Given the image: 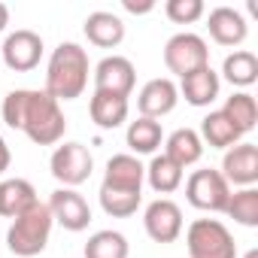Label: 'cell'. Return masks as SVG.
Masks as SVG:
<instances>
[{
  "instance_id": "23",
  "label": "cell",
  "mask_w": 258,
  "mask_h": 258,
  "mask_svg": "<svg viewBox=\"0 0 258 258\" xmlns=\"http://www.w3.org/2000/svg\"><path fill=\"white\" fill-rule=\"evenodd\" d=\"M82 255L85 258H127L131 255V246H127V237L121 231L106 228V231H97L88 237Z\"/></svg>"
},
{
  "instance_id": "21",
  "label": "cell",
  "mask_w": 258,
  "mask_h": 258,
  "mask_svg": "<svg viewBox=\"0 0 258 258\" xmlns=\"http://www.w3.org/2000/svg\"><path fill=\"white\" fill-rule=\"evenodd\" d=\"M124 140H127V149H131L134 155H155L158 146L164 143L161 121H155V118H143V115H140L137 121L127 124Z\"/></svg>"
},
{
  "instance_id": "1",
  "label": "cell",
  "mask_w": 258,
  "mask_h": 258,
  "mask_svg": "<svg viewBox=\"0 0 258 258\" xmlns=\"http://www.w3.org/2000/svg\"><path fill=\"white\" fill-rule=\"evenodd\" d=\"M4 121L13 131H25L31 143L37 146H55L61 143L64 131H67V118L64 109L55 97H49L46 91H34V88H16L4 97L0 106Z\"/></svg>"
},
{
  "instance_id": "18",
  "label": "cell",
  "mask_w": 258,
  "mask_h": 258,
  "mask_svg": "<svg viewBox=\"0 0 258 258\" xmlns=\"http://www.w3.org/2000/svg\"><path fill=\"white\" fill-rule=\"evenodd\" d=\"M85 37L100 49H115L124 40V22L106 10H97L85 19Z\"/></svg>"
},
{
  "instance_id": "10",
  "label": "cell",
  "mask_w": 258,
  "mask_h": 258,
  "mask_svg": "<svg viewBox=\"0 0 258 258\" xmlns=\"http://www.w3.org/2000/svg\"><path fill=\"white\" fill-rule=\"evenodd\" d=\"M228 185H243L252 188L258 182V146L255 143H237L231 149H225L222 158V170Z\"/></svg>"
},
{
  "instance_id": "8",
  "label": "cell",
  "mask_w": 258,
  "mask_h": 258,
  "mask_svg": "<svg viewBox=\"0 0 258 258\" xmlns=\"http://www.w3.org/2000/svg\"><path fill=\"white\" fill-rule=\"evenodd\" d=\"M134 82H137V70H134L131 58H124V55H106L94 67V91L131 97Z\"/></svg>"
},
{
  "instance_id": "11",
  "label": "cell",
  "mask_w": 258,
  "mask_h": 258,
  "mask_svg": "<svg viewBox=\"0 0 258 258\" xmlns=\"http://www.w3.org/2000/svg\"><path fill=\"white\" fill-rule=\"evenodd\" d=\"M49 210H52V219L61 228L73 231V234L85 231L88 222H91V207H88V201L76 188H58V191H52Z\"/></svg>"
},
{
  "instance_id": "22",
  "label": "cell",
  "mask_w": 258,
  "mask_h": 258,
  "mask_svg": "<svg viewBox=\"0 0 258 258\" xmlns=\"http://www.w3.org/2000/svg\"><path fill=\"white\" fill-rule=\"evenodd\" d=\"M164 146H167L164 155H167L173 164H179L182 170L191 167V164H198L201 155H204V143H201L198 131H191V127H179V131H173Z\"/></svg>"
},
{
  "instance_id": "32",
  "label": "cell",
  "mask_w": 258,
  "mask_h": 258,
  "mask_svg": "<svg viewBox=\"0 0 258 258\" xmlns=\"http://www.w3.org/2000/svg\"><path fill=\"white\" fill-rule=\"evenodd\" d=\"M7 25H10V7H7V4H0V34L7 31Z\"/></svg>"
},
{
  "instance_id": "13",
  "label": "cell",
  "mask_w": 258,
  "mask_h": 258,
  "mask_svg": "<svg viewBox=\"0 0 258 258\" xmlns=\"http://www.w3.org/2000/svg\"><path fill=\"white\" fill-rule=\"evenodd\" d=\"M176 100H179V88L173 79L167 76H158V79H149L140 94H137V106H140V115L143 118H161L167 112L176 109Z\"/></svg>"
},
{
  "instance_id": "31",
  "label": "cell",
  "mask_w": 258,
  "mask_h": 258,
  "mask_svg": "<svg viewBox=\"0 0 258 258\" xmlns=\"http://www.w3.org/2000/svg\"><path fill=\"white\" fill-rule=\"evenodd\" d=\"M10 164H13V152H10V146H7V140L0 137V176H4L7 170H10Z\"/></svg>"
},
{
  "instance_id": "19",
  "label": "cell",
  "mask_w": 258,
  "mask_h": 258,
  "mask_svg": "<svg viewBox=\"0 0 258 258\" xmlns=\"http://www.w3.org/2000/svg\"><path fill=\"white\" fill-rule=\"evenodd\" d=\"M37 188L28 179H4L0 182V216L7 219H19L25 210H31L37 204Z\"/></svg>"
},
{
  "instance_id": "6",
  "label": "cell",
  "mask_w": 258,
  "mask_h": 258,
  "mask_svg": "<svg viewBox=\"0 0 258 258\" xmlns=\"http://www.w3.org/2000/svg\"><path fill=\"white\" fill-rule=\"evenodd\" d=\"M49 170L61 182V188H76V185L88 182V176L94 170V158L82 143H61V146H55V152L49 158Z\"/></svg>"
},
{
  "instance_id": "2",
  "label": "cell",
  "mask_w": 258,
  "mask_h": 258,
  "mask_svg": "<svg viewBox=\"0 0 258 258\" xmlns=\"http://www.w3.org/2000/svg\"><path fill=\"white\" fill-rule=\"evenodd\" d=\"M88 85V52L79 43H61L46 67V94L61 100H76L82 97Z\"/></svg>"
},
{
  "instance_id": "9",
  "label": "cell",
  "mask_w": 258,
  "mask_h": 258,
  "mask_svg": "<svg viewBox=\"0 0 258 258\" xmlns=\"http://www.w3.org/2000/svg\"><path fill=\"white\" fill-rule=\"evenodd\" d=\"M0 58H4V64L16 73H28L40 64L43 58V37L22 28L16 34H10L4 40V46H0Z\"/></svg>"
},
{
  "instance_id": "30",
  "label": "cell",
  "mask_w": 258,
  "mask_h": 258,
  "mask_svg": "<svg viewBox=\"0 0 258 258\" xmlns=\"http://www.w3.org/2000/svg\"><path fill=\"white\" fill-rule=\"evenodd\" d=\"M121 7H124L127 13H134V16H143V13H152V10H155L152 0H121Z\"/></svg>"
},
{
  "instance_id": "33",
  "label": "cell",
  "mask_w": 258,
  "mask_h": 258,
  "mask_svg": "<svg viewBox=\"0 0 258 258\" xmlns=\"http://www.w3.org/2000/svg\"><path fill=\"white\" fill-rule=\"evenodd\" d=\"M243 258H258V249H249V252H246Z\"/></svg>"
},
{
  "instance_id": "14",
  "label": "cell",
  "mask_w": 258,
  "mask_h": 258,
  "mask_svg": "<svg viewBox=\"0 0 258 258\" xmlns=\"http://www.w3.org/2000/svg\"><path fill=\"white\" fill-rule=\"evenodd\" d=\"M143 179H146V167L140 164V158L131 152H121V155H112L106 161L100 185L118 188V191H143Z\"/></svg>"
},
{
  "instance_id": "12",
  "label": "cell",
  "mask_w": 258,
  "mask_h": 258,
  "mask_svg": "<svg viewBox=\"0 0 258 258\" xmlns=\"http://www.w3.org/2000/svg\"><path fill=\"white\" fill-rule=\"evenodd\" d=\"M143 225H146V234L155 243H173L182 234V210L170 198H158L146 207Z\"/></svg>"
},
{
  "instance_id": "20",
  "label": "cell",
  "mask_w": 258,
  "mask_h": 258,
  "mask_svg": "<svg viewBox=\"0 0 258 258\" xmlns=\"http://www.w3.org/2000/svg\"><path fill=\"white\" fill-rule=\"evenodd\" d=\"M201 143H207V146H213V149H231V146H237L240 143V131H237V124L222 112V109H216V112H210V115H204V121H201Z\"/></svg>"
},
{
  "instance_id": "17",
  "label": "cell",
  "mask_w": 258,
  "mask_h": 258,
  "mask_svg": "<svg viewBox=\"0 0 258 258\" xmlns=\"http://www.w3.org/2000/svg\"><path fill=\"white\" fill-rule=\"evenodd\" d=\"M88 112H91V121L103 131H112L121 121H127V97H118V94H103V91H94L91 100H88Z\"/></svg>"
},
{
  "instance_id": "3",
  "label": "cell",
  "mask_w": 258,
  "mask_h": 258,
  "mask_svg": "<svg viewBox=\"0 0 258 258\" xmlns=\"http://www.w3.org/2000/svg\"><path fill=\"white\" fill-rule=\"evenodd\" d=\"M52 210L49 204H34L31 210H25L19 219H13V228L7 234V246L13 255L19 258H34L40 255L46 246H49V237H52Z\"/></svg>"
},
{
  "instance_id": "28",
  "label": "cell",
  "mask_w": 258,
  "mask_h": 258,
  "mask_svg": "<svg viewBox=\"0 0 258 258\" xmlns=\"http://www.w3.org/2000/svg\"><path fill=\"white\" fill-rule=\"evenodd\" d=\"M143 201V191H118V188H103L100 185V207L112 219H127L134 216Z\"/></svg>"
},
{
  "instance_id": "25",
  "label": "cell",
  "mask_w": 258,
  "mask_h": 258,
  "mask_svg": "<svg viewBox=\"0 0 258 258\" xmlns=\"http://www.w3.org/2000/svg\"><path fill=\"white\" fill-rule=\"evenodd\" d=\"M146 179H149L152 191L170 195V191H176V188L182 185V167L173 164L167 155H155V158L149 161V167H146Z\"/></svg>"
},
{
  "instance_id": "26",
  "label": "cell",
  "mask_w": 258,
  "mask_h": 258,
  "mask_svg": "<svg viewBox=\"0 0 258 258\" xmlns=\"http://www.w3.org/2000/svg\"><path fill=\"white\" fill-rule=\"evenodd\" d=\"M222 112L237 124V131H240V134H249L252 127H255V121H258V103H255V97H252L249 91H237V94H231V97L225 100Z\"/></svg>"
},
{
  "instance_id": "29",
  "label": "cell",
  "mask_w": 258,
  "mask_h": 258,
  "mask_svg": "<svg viewBox=\"0 0 258 258\" xmlns=\"http://www.w3.org/2000/svg\"><path fill=\"white\" fill-rule=\"evenodd\" d=\"M164 13L176 25H195L204 16V0H167Z\"/></svg>"
},
{
  "instance_id": "27",
  "label": "cell",
  "mask_w": 258,
  "mask_h": 258,
  "mask_svg": "<svg viewBox=\"0 0 258 258\" xmlns=\"http://www.w3.org/2000/svg\"><path fill=\"white\" fill-rule=\"evenodd\" d=\"M225 213L243 225V228H255L258 225V188H240V191H231L228 204H225Z\"/></svg>"
},
{
  "instance_id": "16",
  "label": "cell",
  "mask_w": 258,
  "mask_h": 258,
  "mask_svg": "<svg viewBox=\"0 0 258 258\" xmlns=\"http://www.w3.org/2000/svg\"><path fill=\"white\" fill-rule=\"evenodd\" d=\"M219 88H222V79H219V73L210 64L195 70V73H188V76H182V82H179V94L191 106H210L219 97Z\"/></svg>"
},
{
  "instance_id": "7",
  "label": "cell",
  "mask_w": 258,
  "mask_h": 258,
  "mask_svg": "<svg viewBox=\"0 0 258 258\" xmlns=\"http://www.w3.org/2000/svg\"><path fill=\"white\" fill-rule=\"evenodd\" d=\"M185 198L195 210L204 213H225V204L231 198V185L225 182V176L213 167L195 170L185 182Z\"/></svg>"
},
{
  "instance_id": "24",
  "label": "cell",
  "mask_w": 258,
  "mask_h": 258,
  "mask_svg": "<svg viewBox=\"0 0 258 258\" xmlns=\"http://www.w3.org/2000/svg\"><path fill=\"white\" fill-rule=\"evenodd\" d=\"M222 76H225L231 85H237V88H249V85L258 79V58H255L252 52H246V49L231 52V55L225 58V64H222Z\"/></svg>"
},
{
  "instance_id": "4",
  "label": "cell",
  "mask_w": 258,
  "mask_h": 258,
  "mask_svg": "<svg viewBox=\"0 0 258 258\" xmlns=\"http://www.w3.org/2000/svg\"><path fill=\"white\" fill-rule=\"evenodd\" d=\"M188 258H237L234 234L219 219H195L185 231Z\"/></svg>"
},
{
  "instance_id": "15",
  "label": "cell",
  "mask_w": 258,
  "mask_h": 258,
  "mask_svg": "<svg viewBox=\"0 0 258 258\" xmlns=\"http://www.w3.org/2000/svg\"><path fill=\"white\" fill-rule=\"evenodd\" d=\"M207 28H210V37L219 46H240L249 34V25H246L243 13L234 10V7H216L207 19Z\"/></svg>"
},
{
  "instance_id": "5",
  "label": "cell",
  "mask_w": 258,
  "mask_h": 258,
  "mask_svg": "<svg viewBox=\"0 0 258 258\" xmlns=\"http://www.w3.org/2000/svg\"><path fill=\"white\" fill-rule=\"evenodd\" d=\"M164 64L170 73H176L179 79L207 67L210 64V49H207V40L191 34V31H182V34H173L167 43H164Z\"/></svg>"
}]
</instances>
